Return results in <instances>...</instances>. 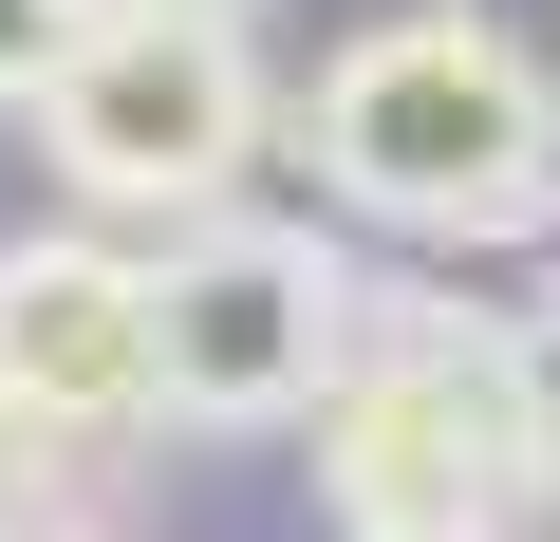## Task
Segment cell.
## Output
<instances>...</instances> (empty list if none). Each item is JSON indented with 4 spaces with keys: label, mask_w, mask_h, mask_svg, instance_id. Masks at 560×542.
Masks as SVG:
<instances>
[{
    "label": "cell",
    "mask_w": 560,
    "mask_h": 542,
    "mask_svg": "<svg viewBox=\"0 0 560 542\" xmlns=\"http://www.w3.org/2000/svg\"><path fill=\"white\" fill-rule=\"evenodd\" d=\"M318 187L337 206H374V224H523L541 187H560V76L504 38V20H467V0H411V20H374V38H337V76H318Z\"/></svg>",
    "instance_id": "1"
},
{
    "label": "cell",
    "mask_w": 560,
    "mask_h": 542,
    "mask_svg": "<svg viewBox=\"0 0 560 542\" xmlns=\"http://www.w3.org/2000/svg\"><path fill=\"white\" fill-rule=\"evenodd\" d=\"M523 468H541V430H523V374H504L486 319L393 300L355 337V374L318 393V505H337V542H486L523 505Z\"/></svg>",
    "instance_id": "2"
},
{
    "label": "cell",
    "mask_w": 560,
    "mask_h": 542,
    "mask_svg": "<svg viewBox=\"0 0 560 542\" xmlns=\"http://www.w3.org/2000/svg\"><path fill=\"white\" fill-rule=\"evenodd\" d=\"M374 300L318 224L280 206H206L150 243V356H168V430H318V393L355 374Z\"/></svg>",
    "instance_id": "3"
},
{
    "label": "cell",
    "mask_w": 560,
    "mask_h": 542,
    "mask_svg": "<svg viewBox=\"0 0 560 542\" xmlns=\"http://www.w3.org/2000/svg\"><path fill=\"white\" fill-rule=\"evenodd\" d=\"M261 131H280L261 113V57H243V20H206V0H113L94 57L38 94L57 187L75 206H131V224H206Z\"/></svg>",
    "instance_id": "4"
},
{
    "label": "cell",
    "mask_w": 560,
    "mask_h": 542,
    "mask_svg": "<svg viewBox=\"0 0 560 542\" xmlns=\"http://www.w3.org/2000/svg\"><path fill=\"white\" fill-rule=\"evenodd\" d=\"M0 430L94 449V430H168V356H150V262L94 224H20L0 243Z\"/></svg>",
    "instance_id": "5"
},
{
    "label": "cell",
    "mask_w": 560,
    "mask_h": 542,
    "mask_svg": "<svg viewBox=\"0 0 560 542\" xmlns=\"http://www.w3.org/2000/svg\"><path fill=\"white\" fill-rule=\"evenodd\" d=\"M94 20H113V0H0V113H38V94L94 57Z\"/></svg>",
    "instance_id": "6"
},
{
    "label": "cell",
    "mask_w": 560,
    "mask_h": 542,
    "mask_svg": "<svg viewBox=\"0 0 560 542\" xmlns=\"http://www.w3.org/2000/svg\"><path fill=\"white\" fill-rule=\"evenodd\" d=\"M504 374H523V430H541V449H560V281H541V300H523V319H504Z\"/></svg>",
    "instance_id": "7"
},
{
    "label": "cell",
    "mask_w": 560,
    "mask_h": 542,
    "mask_svg": "<svg viewBox=\"0 0 560 542\" xmlns=\"http://www.w3.org/2000/svg\"><path fill=\"white\" fill-rule=\"evenodd\" d=\"M0 542H57V449L0 430Z\"/></svg>",
    "instance_id": "8"
},
{
    "label": "cell",
    "mask_w": 560,
    "mask_h": 542,
    "mask_svg": "<svg viewBox=\"0 0 560 542\" xmlns=\"http://www.w3.org/2000/svg\"><path fill=\"white\" fill-rule=\"evenodd\" d=\"M486 542H560V449H541V468H523V505H504V523H486Z\"/></svg>",
    "instance_id": "9"
},
{
    "label": "cell",
    "mask_w": 560,
    "mask_h": 542,
    "mask_svg": "<svg viewBox=\"0 0 560 542\" xmlns=\"http://www.w3.org/2000/svg\"><path fill=\"white\" fill-rule=\"evenodd\" d=\"M57 542H131V523H57Z\"/></svg>",
    "instance_id": "10"
},
{
    "label": "cell",
    "mask_w": 560,
    "mask_h": 542,
    "mask_svg": "<svg viewBox=\"0 0 560 542\" xmlns=\"http://www.w3.org/2000/svg\"><path fill=\"white\" fill-rule=\"evenodd\" d=\"M206 20H243V0H206Z\"/></svg>",
    "instance_id": "11"
}]
</instances>
